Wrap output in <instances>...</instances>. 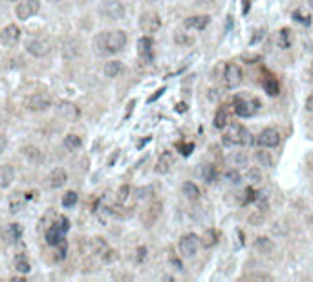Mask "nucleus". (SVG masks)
<instances>
[{
    "mask_svg": "<svg viewBox=\"0 0 313 282\" xmlns=\"http://www.w3.org/2000/svg\"><path fill=\"white\" fill-rule=\"evenodd\" d=\"M224 143L227 145H251V132L242 125H227L224 132Z\"/></svg>",
    "mask_w": 313,
    "mask_h": 282,
    "instance_id": "f257e3e1",
    "label": "nucleus"
},
{
    "mask_svg": "<svg viewBox=\"0 0 313 282\" xmlns=\"http://www.w3.org/2000/svg\"><path fill=\"white\" fill-rule=\"evenodd\" d=\"M200 247V237H196L194 233H189V235H183L181 240H179V253L185 258H191L198 253Z\"/></svg>",
    "mask_w": 313,
    "mask_h": 282,
    "instance_id": "f03ea898",
    "label": "nucleus"
},
{
    "mask_svg": "<svg viewBox=\"0 0 313 282\" xmlns=\"http://www.w3.org/2000/svg\"><path fill=\"white\" fill-rule=\"evenodd\" d=\"M101 15L108 20H119L125 17V6L119 0H108L101 6Z\"/></svg>",
    "mask_w": 313,
    "mask_h": 282,
    "instance_id": "7ed1b4c3",
    "label": "nucleus"
},
{
    "mask_svg": "<svg viewBox=\"0 0 313 282\" xmlns=\"http://www.w3.org/2000/svg\"><path fill=\"white\" fill-rule=\"evenodd\" d=\"M106 46H108L110 53H117L127 46V33L123 30H115V32H106Z\"/></svg>",
    "mask_w": 313,
    "mask_h": 282,
    "instance_id": "20e7f679",
    "label": "nucleus"
},
{
    "mask_svg": "<svg viewBox=\"0 0 313 282\" xmlns=\"http://www.w3.org/2000/svg\"><path fill=\"white\" fill-rule=\"evenodd\" d=\"M51 106V97L46 92H37L28 99V108L32 112H46Z\"/></svg>",
    "mask_w": 313,
    "mask_h": 282,
    "instance_id": "39448f33",
    "label": "nucleus"
},
{
    "mask_svg": "<svg viewBox=\"0 0 313 282\" xmlns=\"http://www.w3.org/2000/svg\"><path fill=\"white\" fill-rule=\"evenodd\" d=\"M240 83H242V70H240V66L235 63L227 64V68H225V73H224V84L225 88H237V86H240Z\"/></svg>",
    "mask_w": 313,
    "mask_h": 282,
    "instance_id": "423d86ee",
    "label": "nucleus"
},
{
    "mask_svg": "<svg viewBox=\"0 0 313 282\" xmlns=\"http://www.w3.org/2000/svg\"><path fill=\"white\" fill-rule=\"evenodd\" d=\"M40 9V2L38 0H20L17 4V17L20 20L32 19L33 15H37Z\"/></svg>",
    "mask_w": 313,
    "mask_h": 282,
    "instance_id": "0eeeda50",
    "label": "nucleus"
},
{
    "mask_svg": "<svg viewBox=\"0 0 313 282\" xmlns=\"http://www.w3.org/2000/svg\"><path fill=\"white\" fill-rule=\"evenodd\" d=\"M255 105H258V101L251 103L247 99H243V97L237 96L235 101H233V108H235V114L240 115V117H251V115L255 114V110L258 108Z\"/></svg>",
    "mask_w": 313,
    "mask_h": 282,
    "instance_id": "6e6552de",
    "label": "nucleus"
},
{
    "mask_svg": "<svg viewBox=\"0 0 313 282\" xmlns=\"http://www.w3.org/2000/svg\"><path fill=\"white\" fill-rule=\"evenodd\" d=\"M160 26H161V19H160V15H158V13L148 11V13H143V15H141L139 28L145 33L158 32V30H160Z\"/></svg>",
    "mask_w": 313,
    "mask_h": 282,
    "instance_id": "1a4fd4ad",
    "label": "nucleus"
},
{
    "mask_svg": "<svg viewBox=\"0 0 313 282\" xmlns=\"http://www.w3.org/2000/svg\"><path fill=\"white\" fill-rule=\"evenodd\" d=\"M55 114L61 117V119H66V121H75L77 117L81 115L79 108H77L73 103L70 101H61L55 108Z\"/></svg>",
    "mask_w": 313,
    "mask_h": 282,
    "instance_id": "9d476101",
    "label": "nucleus"
},
{
    "mask_svg": "<svg viewBox=\"0 0 313 282\" xmlns=\"http://www.w3.org/2000/svg\"><path fill=\"white\" fill-rule=\"evenodd\" d=\"M26 50L28 53H32L33 57H46L50 53V42L44 40V38H33L26 44Z\"/></svg>",
    "mask_w": 313,
    "mask_h": 282,
    "instance_id": "9b49d317",
    "label": "nucleus"
},
{
    "mask_svg": "<svg viewBox=\"0 0 313 282\" xmlns=\"http://www.w3.org/2000/svg\"><path fill=\"white\" fill-rule=\"evenodd\" d=\"M20 40V28L17 24L6 26L0 32V42L4 46H15Z\"/></svg>",
    "mask_w": 313,
    "mask_h": 282,
    "instance_id": "f8f14e48",
    "label": "nucleus"
},
{
    "mask_svg": "<svg viewBox=\"0 0 313 282\" xmlns=\"http://www.w3.org/2000/svg\"><path fill=\"white\" fill-rule=\"evenodd\" d=\"M256 143H258V145H262V147H266V148H273L280 143V136H278V132L273 130V128H266V130H262V132L258 134Z\"/></svg>",
    "mask_w": 313,
    "mask_h": 282,
    "instance_id": "ddd939ff",
    "label": "nucleus"
},
{
    "mask_svg": "<svg viewBox=\"0 0 313 282\" xmlns=\"http://www.w3.org/2000/svg\"><path fill=\"white\" fill-rule=\"evenodd\" d=\"M66 181H68V174L64 171L63 167H57V169H53L48 176V183H50L51 189H61V187L66 185Z\"/></svg>",
    "mask_w": 313,
    "mask_h": 282,
    "instance_id": "4468645a",
    "label": "nucleus"
},
{
    "mask_svg": "<svg viewBox=\"0 0 313 282\" xmlns=\"http://www.w3.org/2000/svg\"><path fill=\"white\" fill-rule=\"evenodd\" d=\"M160 214H161V204L160 202H154L145 211V214H143V224L147 225V227H150V225L156 224V220L160 218Z\"/></svg>",
    "mask_w": 313,
    "mask_h": 282,
    "instance_id": "2eb2a0df",
    "label": "nucleus"
},
{
    "mask_svg": "<svg viewBox=\"0 0 313 282\" xmlns=\"http://www.w3.org/2000/svg\"><path fill=\"white\" fill-rule=\"evenodd\" d=\"M209 20H211V17L209 15H196V17H189V19L185 20V28L187 30H205L207 28V24H209Z\"/></svg>",
    "mask_w": 313,
    "mask_h": 282,
    "instance_id": "dca6fc26",
    "label": "nucleus"
},
{
    "mask_svg": "<svg viewBox=\"0 0 313 282\" xmlns=\"http://www.w3.org/2000/svg\"><path fill=\"white\" fill-rule=\"evenodd\" d=\"M15 179V171L11 165H0V191H4L13 183Z\"/></svg>",
    "mask_w": 313,
    "mask_h": 282,
    "instance_id": "f3484780",
    "label": "nucleus"
},
{
    "mask_svg": "<svg viewBox=\"0 0 313 282\" xmlns=\"http://www.w3.org/2000/svg\"><path fill=\"white\" fill-rule=\"evenodd\" d=\"M64 235H66V233H64V231H61L57 225L53 224L50 229L46 231V242L55 247V246H59V244L64 242Z\"/></svg>",
    "mask_w": 313,
    "mask_h": 282,
    "instance_id": "a211bd4d",
    "label": "nucleus"
},
{
    "mask_svg": "<svg viewBox=\"0 0 313 282\" xmlns=\"http://www.w3.org/2000/svg\"><path fill=\"white\" fill-rule=\"evenodd\" d=\"M174 165V156L171 152H163L160 156V160L156 163V173L158 174H167L171 171V167Z\"/></svg>",
    "mask_w": 313,
    "mask_h": 282,
    "instance_id": "6ab92c4d",
    "label": "nucleus"
},
{
    "mask_svg": "<svg viewBox=\"0 0 313 282\" xmlns=\"http://www.w3.org/2000/svg\"><path fill=\"white\" fill-rule=\"evenodd\" d=\"M22 156H24L26 160L30 161V163H33V165H37V163H40V161L44 160V156H42V152L38 150L37 147H33V145H28V147H22Z\"/></svg>",
    "mask_w": 313,
    "mask_h": 282,
    "instance_id": "aec40b11",
    "label": "nucleus"
},
{
    "mask_svg": "<svg viewBox=\"0 0 313 282\" xmlns=\"http://www.w3.org/2000/svg\"><path fill=\"white\" fill-rule=\"evenodd\" d=\"M138 53L145 61H152V40L148 37H141L138 40Z\"/></svg>",
    "mask_w": 313,
    "mask_h": 282,
    "instance_id": "412c9836",
    "label": "nucleus"
},
{
    "mask_svg": "<svg viewBox=\"0 0 313 282\" xmlns=\"http://www.w3.org/2000/svg\"><path fill=\"white\" fill-rule=\"evenodd\" d=\"M94 50H96L97 55H110L108 46H106V32H101L96 35V38H94Z\"/></svg>",
    "mask_w": 313,
    "mask_h": 282,
    "instance_id": "4be33fe9",
    "label": "nucleus"
},
{
    "mask_svg": "<svg viewBox=\"0 0 313 282\" xmlns=\"http://www.w3.org/2000/svg\"><path fill=\"white\" fill-rule=\"evenodd\" d=\"M255 247L260 251V253L268 255V253H271V251L275 249V244H273V240L268 237H258L255 240Z\"/></svg>",
    "mask_w": 313,
    "mask_h": 282,
    "instance_id": "5701e85b",
    "label": "nucleus"
},
{
    "mask_svg": "<svg viewBox=\"0 0 313 282\" xmlns=\"http://www.w3.org/2000/svg\"><path fill=\"white\" fill-rule=\"evenodd\" d=\"M63 145H64V148H66L68 152H75V150H79V148H81L83 141H81V138H79V136L68 134L66 138H64Z\"/></svg>",
    "mask_w": 313,
    "mask_h": 282,
    "instance_id": "b1692460",
    "label": "nucleus"
},
{
    "mask_svg": "<svg viewBox=\"0 0 313 282\" xmlns=\"http://www.w3.org/2000/svg\"><path fill=\"white\" fill-rule=\"evenodd\" d=\"M63 53H64V57L66 59H73V57H77L79 55V42L77 40H66L64 42V46H63Z\"/></svg>",
    "mask_w": 313,
    "mask_h": 282,
    "instance_id": "393cba45",
    "label": "nucleus"
},
{
    "mask_svg": "<svg viewBox=\"0 0 313 282\" xmlns=\"http://www.w3.org/2000/svg\"><path fill=\"white\" fill-rule=\"evenodd\" d=\"M123 71V63L121 61H110L104 64V75L106 77H117Z\"/></svg>",
    "mask_w": 313,
    "mask_h": 282,
    "instance_id": "a878e982",
    "label": "nucleus"
},
{
    "mask_svg": "<svg viewBox=\"0 0 313 282\" xmlns=\"http://www.w3.org/2000/svg\"><path fill=\"white\" fill-rule=\"evenodd\" d=\"M218 242V233L216 231H205L204 233V237H200V244L204 246V247H212L214 244Z\"/></svg>",
    "mask_w": 313,
    "mask_h": 282,
    "instance_id": "bb28decb",
    "label": "nucleus"
},
{
    "mask_svg": "<svg viewBox=\"0 0 313 282\" xmlns=\"http://www.w3.org/2000/svg\"><path fill=\"white\" fill-rule=\"evenodd\" d=\"M229 125V114L225 108H218L216 115H214V127L216 128H225Z\"/></svg>",
    "mask_w": 313,
    "mask_h": 282,
    "instance_id": "cd10ccee",
    "label": "nucleus"
},
{
    "mask_svg": "<svg viewBox=\"0 0 313 282\" xmlns=\"http://www.w3.org/2000/svg\"><path fill=\"white\" fill-rule=\"evenodd\" d=\"M183 194H185L189 200H198L200 198V189L196 183H192V181H185L183 183Z\"/></svg>",
    "mask_w": 313,
    "mask_h": 282,
    "instance_id": "c85d7f7f",
    "label": "nucleus"
},
{
    "mask_svg": "<svg viewBox=\"0 0 313 282\" xmlns=\"http://www.w3.org/2000/svg\"><path fill=\"white\" fill-rule=\"evenodd\" d=\"M245 179L249 181L251 185H260V183H262V179H264L262 171L253 167V169H249V171H247V174H245Z\"/></svg>",
    "mask_w": 313,
    "mask_h": 282,
    "instance_id": "c756f323",
    "label": "nucleus"
},
{
    "mask_svg": "<svg viewBox=\"0 0 313 282\" xmlns=\"http://www.w3.org/2000/svg\"><path fill=\"white\" fill-rule=\"evenodd\" d=\"M108 251V244L104 242L103 238L96 237L92 238V253H96V255H104Z\"/></svg>",
    "mask_w": 313,
    "mask_h": 282,
    "instance_id": "7c9ffc66",
    "label": "nucleus"
},
{
    "mask_svg": "<svg viewBox=\"0 0 313 282\" xmlns=\"http://www.w3.org/2000/svg\"><path fill=\"white\" fill-rule=\"evenodd\" d=\"M264 88H266V92H268L269 96H278V92H280L278 83H277V79H273V77H268L264 81Z\"/></svg>",
    "mask_w": 313,
    "mask_h": 282,
    "instance_id": "2f4dec72",
    "label": "nucleus"
},
{
    "mask_svg": "<svg viewBox=\"0 0 313 282\" xmlns=\"http://www.w3.org/2000/svg\"><path fill=\"white\" fill-rule=\"evenodd\" d=\"M256 160H258V163L264 167L273 165V158H271L269 150H258V152H256Z\"/></svg>",
    "mask_w": 313,
    "mask_h": 282,
    "instance_id": "473e14b6",
    "label": "nucleus"
},
{
    "mask_svg": "<svg viewBox=\"0 0 313 282\" xmlns=\"http://www.w3.org/2000/svg\"><path fill=\"white\" fill-rule=\"evenodd\" d=\"M20 225L19 224H11L9 227H7L6 231V238L9 240V242H15V240H19L20 238Z\"/></svg>",
    "mask_w": 313,
    "mask_h": 282,
    "instance_id": "72a5a7b5",
    "label": "nucleus"
},
{
    "mask_svg": "<svg viewBox=\"0 0 313 282\" xmlns=\"http://www.w3.org/2000/svg\"><path fill=\"white\" fill-rule=\"evenodd\" d=\"M15 269H17L19 273H30V271H32V266H30V262L26 260L24 256H17V260H15Z\"/></svg>",
    "mask_w": 313,
    "mask_h": 282,
    "instance_id": "f704fd0d",
    "label": "nucleus"
},
{
    "mask_svg": "<svg viewBox=\"0 0 313 282\" xmlns=\"http://www.w3.org/2000/svg\"><path fill=\"white\" fill-rule=\"evenodd\" d=\"M231 165L235 167H245L247 165V156L245 152H235L231 156Z\"/></svg>",
    "mask_w": 313,
    "mask_h": 282,
    "instance_id": "c9c22d12",
    "label": "nucleus"
},
{
    "mask_svg": "<svg viewBox=\"0 0 313 282\" xmlns=\"http://www.w3.org/2000/svg\"><path fill=\"white\" fill-rule=\"evenodd\" d=\"M202 176H204V179L207 181V183H212V181H216V176H218L216 169H214L212 165H205Z\"/></svg>",
    "mask_w": 313,
    "mask_h": 282,
    "instance_id": "e433bc0d",
    "label": "nucleus"
},
{
    "mask_svg": "<svg viewBox=\"0 0 313 282\" xmlns=\"http://www.w3.org/2000/svg\"><path fill=\"white\" fill-rule=\"evenodd\" d=\"M128 194H130V187L121 185L117 189V192H115V202H117V204H125L128 200Z\"/></svg>",
    "mask_w": 313,
    "mask_h": 282,
    "instance_id": "4c0bfd02",
    "label": "nucleus"
},
{
    "mask_svg": "<svg viewBox=\"0 0 313 282\" xmlns=\"http://www.w3.org/2000/svg\"><path fill=\"white\" fill-rule=\"evenodd\" d=\"M77 198H79V196H77V192H75V191H68V192H66V194L63 196V205H64V207H68V209H70V207H73V205L77 204Z\"/></svg>",
    "mask_w": 313,
    "mask_h": 282,
    "instance_id": "58836bf2",
    "label": "nucleus"
},
{
    "mask_svg": "<svg viewBox=\"0 0 313 282\" xmlns=\"http://www.w3.org/2000/svg\"><path fill=\"white\" fill-rule=\"evenodd\" d=\"M289 30H282L280 32V37H278V46L280 48H289Z\"/></svg>",
    "mask_w": 313,
    "mask_h": 282,
    "instance_id": "ea45409f",
    "label": "nucleus"
},
{
    "mask_svg": "<svg viewBox=\"0 0 313 282\" xmlns=\"http://www.w3.org/2000/svg\"><path fill=\"white\" fill-rule=\"evenodd\" d=\"M55 225H57L61 231H64V233L70 229V222H68V218H64V216H59L57 220H55Z\"/></svg>",
    "mask_w": 313,
    "mask_h": 282,
    "instance_id": "a19ab883",
    "label": "nucleus"
},
{
    "mask_svg": "<svg viewBox=\"0 0 313 282\" xmlns=\"http://www.w3.org/2000/svg\"><path fill=\"white\" fill-rule=\"evenodd\" d=\"M150 192H152V187H141V189H138V198L139 200H145L150 196Z\"/></svg>",
    "mask_w": 313,
    "mask_h": 282,
    "instance_id": "79ce46f5",
    "label": "nucleus"
},
{
    "mask_svg": "<svg viewBox=\"0 0 313 282\" xmlns=\"http://www.w3.org/2000/svg\"><path fill=\"white\" fill-rule=\"evenodd\" d=\"M225 178L229 179L231 183H240V179H242V178H240V174H238L237 171H229V173L225 174Z\"/></svg>",
    "mask_w": 313,
    "mask_h": 282,
    "instance_id": "37998d69",
    "label": "nucleus"
},
{
    "mask_svg": "<svg viewBox=\"0 0 313 282\" xmlns=\"http://www.w3.org/2000/svg\"><path fill=\"white\" fill-rule=\"evenodd\" d=\"M174 40H176V42H178V44H189V42H191V38L189 37H185V35H183V33H181V35H176V37H174Z\"/></svg>",
    "mask_w": 313,
    "mask_h": 282,
    "instance_id": "c03bdc74",
    "label": "nucleus"
},
{
    "mask_svg": "<svg viewBox=\"0 0 313 282\" xmlns=\"http://www.w3.org/2000/svg\"><path fill=\"white\" fill-rule=\"evenodd\" d=\"M264 220V214H253V216L249 218V222L253 225H260V222Z\"/></svg>",
    "mask_w": 313,
    "mask_h": 282,
    "instance_id": "a18cd8bd",
    "label": "nucleus"
},
{
    "mask_svg": "<svg viewBox=\"0 0 313 282\" xmlns=\"http://www.w3.org/2000/svg\"><path fill=\"white\" fill-rule=\"evenodd\" d=\"M7 147V140H6V136L4 134H0V156L4 154V150H6Z\"/></svg>",
    "mask_w": 313,
    "mask_h": 282,
    "instance_id": "49530a36",
    "label": "nucleus"
},
{
    "mask_svg": "<svg viewBox=\"0 0 313 282\" xmlns=\"http://www.w3.org/2000/svg\"><path fill=\"white\" fill-rule=\"evenodd\" d=\"M145 256H147V249H145V247H139V249H138V256H136V260L141 262Z\"/></svg>",
    "mask_w": 313,
    "mask_h": 282,
    "instance_id": "de8ad7c7",
    "label": "nucleus"
},
{
    "mask_svg": "<svg viewBox=\"0 0 313 282\" xmlns=\"http://www.w3.org/2000/svg\"><path fill=\"white\" fill-rule=\"evenodd\" d=\"M306 110L308 112H313V94L306 99Z\"/></svg>",
    "mask_w": 313,
    "mask_h": 282,
    "instance_id": "09e8293b",
    "label": "nucleus"
},
{
    "mask_svg": "<svg viewBox=\"0 0 313 282\" xmlns=\"http://www.w3.org/2000/svg\"><path fill=\"white\" fill-rule=\"evenodd\" d=\"M176 110H178V112H185L187 105H185V103H178V105H176Z\"/></svg>",
    "mask_w": 313,
    "mask_h": 282,
    "instance_id": "8fccbe9b",
    "label": "nucleus"
},
{
    "mask_svg": "<svg viewBox=\"0 0 313 282\" xmlns=\"http://www.w3.org/2000/svg\"><path fill=\"white\" fill-rule=\"evenodd\" d=\"M163 92H165V90L160 88V90H158V92H156V96H152V97H150V99H148V101H154V99H158V97H160L161 94H163Z\"/></svg>",
    "mask_w": 313,
    "mask_h": 282,
    "instance_id": "3c124183",
    "label": "nucleus"
},
{
    "mask_svg": "<svg viewBox=\"0 0 313 282\" xmlns=\"http://www.w3.org/2000/svg\"><path fill=\"white\" fill-rule=\"evenodd\" d=\"M191 150H192V145H191V143L183 147V154H185V156H187V154H191Z\"/></svg>",
    "mask_w": 313,
    "mask_h": 282,
    "instance_id": "603ef678",
    "label": "nucleus"
},
{
    "mask_svg": "<svg viewBox=\"0 0 313 282\" xmlns=\"http://www.w3.org/2000/svg\"><path fill=\"white\" fill-rule=\"evenodd\" d=\"M171 262H173L174 266H176V269H181V268H183V266H181V264H179L178 260H176V258H173V260H171Z\"/></svg>",
    "mask_w": 313,
    "mask_h": 282,
    "instance_id": "864d4df0",
    "label": "nucleus"
},
{
    "mask_svg": "<svg viewBox=\"0 0 313 282\" xmlns=\"http://www.w3.org/2000/svg\"><path fill=\"white\" fill-rule=\"evenodd\" d=\"M308 4H310V7H313V0H308Z\"/></svg>",
    "mask_w": 313,
    "mask_h": 282,
    "instance_id": "5fc2aeb1",
    "label": "nucleus"
},
{
    "mask_svg": "<svg viewBox=\"0 0 313 282\" xmlns=\"http://www.w3.org/2000/svg\"><path fill=\"white\" fill-rule=\"evenodd\" d=\"M7 2H17V0H7Z\"/></svg>",
    "mask_w": 313,
    "mask_h": 282,
    "instance_id": "6e6d98bb",
    "label": "nucleus"
}]
</instances>
